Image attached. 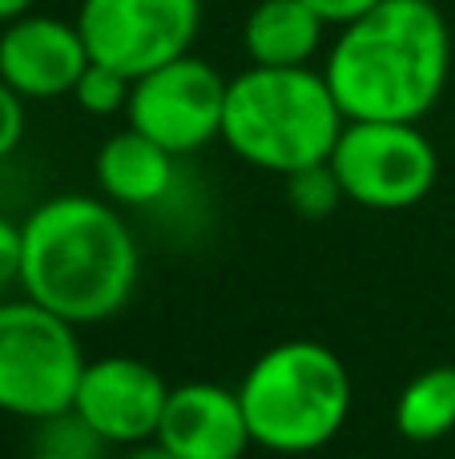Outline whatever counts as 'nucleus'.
<instances>
[{
    "label": "nucleus",
    "instance_id": "obj_1",
    "mask_svg": "<svg viewBox=\"0 0 455 459\" xmlns=\"http://www.w3.org/2000/svg\"><path fill=\"white\" fill-rule=\"evenodd\" d=\"M347 121H419L451 77V29L435 0H379L339 24L322 61Z\"/></svg>",
    "mask_w": 455,
    "mask_h": 459
},
{
    "label": "nucleus",
    "instance_id": "obj_2",
    "mask_svg": "<svg viewBox=\"0 0 455 459\" xmlns=\"http://www.w3.org/2000/svg\"><path fill=\"white\" fill-rule=\"evenodd\" d=\"M24 230L21 290L73 326L105 323L133 299L142 254L109 198L56 194L40 202Z\"/></svg>",
    "mask_w": 455,
    "mask_h": 459
},
{
    "label": "nucleus",
    "instance_id": "obj_3",
    "mask_svg": "<svg viewBox=\"0 0 455 459\" xmlns=\"http://www.w3.org/2000/svg\"><path fill=\"white\" fill-rule=\"evenodd\" d=\"M343 126L347 117L327 77L311 65H250L226 85L222 142L266 174L287 178L290 169L327 161Z\"/></svg>",
    "mask_w": 455,
    "mask_h": 459
},
{
    "label": "nucleus",
    "instance_id": "obj_4",
    "mask_svg": "<svg viewBox=\"0 0 455 459\" xmlns=\"http://www.w3.org/2000/svg\"><path fill=\"white\" fill-rule=\"evenodd\" d=\"M238 399L258 447L274 455H311L343 431L355 383L331 347L287 339L250 363Z\"/></svg>",
    "mask_w": 455,
    "mask_h": 459
},
{
    "label": "nucleus",
    "instance_id": "obj_5",
    "mask_svg": "<svg viewBox=\"0 0 455 459\" xmlns=\"http://www.w3.org/2000/svg\"><path fill=\"white\" fill-rule=\"evenodd\" d=\"M77 326L32 302L29 294L0 302V411L16 420H48L73 407L85 371Z\"/></svg>",
    "mask_w": 455,
    "mask_h": 459
},
{
    "label": "nucleus",
    "instance_id": "obj_6",
    "mask_svg": "<svg viewBox=\"0 0 455 459\" xmlns=\"http://www.w3.org/2000/svg\"><path fill=\"white\" fill-rule=\"evenodd\" d=\"M327 161L347 202L363 210L419 206L440 178V153L419 121L355 117L343 126Z\"/></svg>",
    "mask_w": 455,
    "mask_h": 459
},
{
    "label": "nucleus",
    "instance_id": "obj_7",
    "mask_svg": "<svg viewBox=\"0 0 455 459\" xmlns=\"http://www.w3.org/2000/svg\"><path fill=\"white\" fill-rule=\"evenodd\" d=\"M226 85L230 81L210 61L182 53L158 69L133 77L125 117L133 129L169 150L174 158L206 150L214 137H222Z\"/></svg>",
    "mask_w": 455,
    "mask_h": 459
},
{
    "label": "nucleus",
    "instance_id": "obj_8",
    "mask_svg": "<svg viewBox=\"0 0 455 459\" xmlns=\"http://www.w3.org/2000/svg\"><path fill=\"white\" fill-rule=\"evenodd\" d=\"M77 29L93 61L125 77L158 69L193 53L202 29V0H81Z\"/></svg>",
    "mask_w": 455,
    "mask_h": 459
},
{
    "label": "nucleus",
    "instance_id": "obj_9",
    "mask_svg": "<svg viewBox=\"0 0 455 459\" xmlns=\"http://www.w3.org/2000/svg\"><path fill=\"white\" fill-rule=\"evenodd\" d=\"M169 399V383L158 367L129 355H105L85 363L73 407L97 428L105 444L133 447L158 436L161 411Z\"/></svg>",
    "mask_w": 455,
    "mask_h": 459
},
{
    "label": "nucleus",
    "instance_id": "obj_10",
    "mask_svg": "<svg viewBox=\"0 0 455 459\" xmlns=\"http://www.w3.org/2000/svg\"><path fill=\"white\" fill-rule=\"evenodd\" d=\"M93 61L77 21L48 13H24L0 24V81L24 101L73 97V85Z\"/></svg>",
    "mask_w": 455,
    "mask_h": 459
},
{
    "label": "nucleus",
    "instance_id": "obj_11",
    "mask_svg": "<svg viewBox=\"0 0 455 459\" xmlns=\"http://www.w3.org/2000/svg\"><path fill=\"white\" fill-rule=\"evenodd\" d=\"M153 439H161L177 459H242L254 444L238 391L222 383L169 387Z\"/></svg>",
    "mask_w": 455,
    "mask_h": 459
},
{
    "label": "nucleus",
    "instance_id": "obj_12",
    "mask_svg": "<svg viewBox=\"0 0 455 459\" xmlns=\"http://www.w3.org/2000/svg\"><path fill=\"white\" fill-rule=\"evenodd\" d=\"M174 153L161 150L142 129L125 126L121 134L105 137L97 150V186L113 206H153L174 186Z\"/></svg>",
    "mask_w": 455,
    "mask_h": 459
},
{
    "label": "nucleus",
    "instance_id": "obj_13",
    "mask_svg": "<svg viewBox=\"0 0 455 459\" xmlns=\"http://www.w3.org/2000/svg\"><path fill=\"white\" fill-rule=\"evenodd\" d=\"M331 24L306 0H258L242 21V48L250 65L295 69L322 53Z\"/></svg>",
    "mask_w": 455,
    "mask_h": 459
},
{
    "label": "nucleus",
    "instance_id": "obj_14",
    "mask_svg": "<svg viewBox=\"0 0 455 459\" xmlns=\"http://www.w3.org/2000/svg\"><path fill=\"white\" fill-rule=\"evenodd\" d=\"M395 428L411 444H435L455 431V367L419 371L395 399Z\"/></svg>",
    "mask_w": 455,
    "mask_h": 459
},
{
    "label": "nucleus",
    "instance_id": "obj_15",
    "mask_svg": "<svg viewBox=\"0 0 455 459\" xmlns=\"http://www.w3.org/2000/svg\"><path fill=\"white\" fill-rule=\"evenodd\" d=\"M105 447L109 444L97 436V428L77 407H64L48 420H37V447L32 452H48L61 459H101Z\"/></svg>",
    "mask_w": 455,
    "mask_h": 459
},
{
    "label": "nucleus",
    "instance_id": "obj_16",
    "mask_svg": "<svg viewBox=\"0 0 455 459\" xmlns=\"http://www.w3.org/2000/svg\"><path fill=\"white\" fill-rule=\"evenodd\" d=\"M287 202L303 218H331L339 210V202H347V194L339 186L331 161H314V166L287 174Z\"/></svg>",
    "mask_w": 455,
    "mask_h": 459
},
{
    "label": "nucleus",
    "instance_id": "obj_17",
    "mask_svg": "<svg viewBox=\"0 0 455 459\" xmlns=\"http://www.w3.org/2000/svg\"><path fill=\"white\" fill-rule=\"evenodd\" d=\"M129 89H133V77H125L113 65L89 61L85 73L77 77V85H73V101L85 113H93V117H113V113H125Z\"/></svg>",
    "mask_w": 455,
    "mask_h": 459
},
{
    "label": "nucleus",
    "instance_id": "obj_18",
    "mask_svg": "<svg viewBox=\"0 0 455 459\" xmlns=\"http://www.w3.org/2000/svg\"><path fill=\"white\" fill-rule=\"evenodd\" d=\"M24 137V97L0 81V161L21 145Z\"/></svg>",
    "mask_w": 455,
    "mask_h": 459
},
{
    "label": "nucleus",
    "instance_id": "obj_19",
    "mask_svg": "<svg viewBox=\"0 0 455 459\" xmlns=\"http://www.w3.org/2000/svg\"><path fill=\"white\" fill-rule=\"evenodd\" d=\"M21 258H24V230L13 218L0 214V290L21 286Z\"/></svg>",
    "mask_w": 455,
    "mask_h": 459
},
{
    "label": "nucleus",
    "instance_id": "obj_20",
    "mask_svg": "<svg viewBox=\"0 0 455 459\" xmlns=\"http://www.w3.org/2000/svg\"><path fill=\"white\" fill-rule=\"evenodd\" d=\"M306 4H311L327 24H335V29H339V24H347V21H355V16H363L367 8H375L379 0H306Z\"/></svg>",
    "mask_w": 455,
    "mask_h": 459
},
{
    "label": "nucleus",
    "instance_id": "obj_21",
    "mask_svg": "<svg viewBox=\"0 0 455 459\" xmlns=\"http://www.w3.org/2000/svg\"><path fill=\"white\" fill-rule=\"evenodd\" d=\"M125 459H177V455L169 452L161 439H145V444H133V447H129Z\"/></svg>",
    "mask_w": 455,
    "mask_h": 459
},
{
    "label": "nucleus",
    "instance_id": "obj_22",
    "mask_svg": "<svg viewBox=\"0 0 455 459\" xmlns=\"http://www.w3.org/2000/svg\"><path fill=\"white\" fill-rule=\"evenodd\" d=\"M32 4H37V0H0V24L16 21V16H24V13H32Z\"/></svg>",
    "mask_w": 455,
    "mask_h": 459
},
{
    "label": "nucleus",
    "instance_id": "obj_23",
    "mask_svg": "<svg viewBox=\"0 0 455 459\" xmlns=\"http://www.w3.org/2000/svg\"><path fill=\"white\" fill-rule=\"evenodd\" d=\"M29 459H61V455H48V452H32Z\"/></svg>",
    "mask_w": 455,
    "mask_h": 459
}]
</instances>
